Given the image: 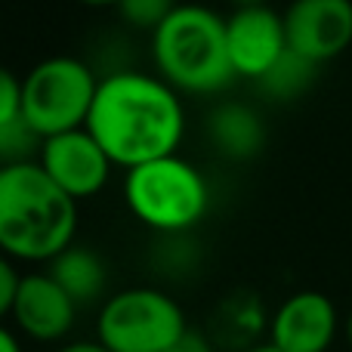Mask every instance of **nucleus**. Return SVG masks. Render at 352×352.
Returning <instances> with one entry per match:
<instances>
[{
    "label": "nucleus",
    "instance_id": "f257e3e1",
    "mask_svg": "<svg viewBox=\"0 0 352 352\" xmlns=\"http://www.w3.org/2000/svg\"><path fill=\"white\" fill-rule=\"evenodd\" d=\"M87 130L118 167L133 170L176 155L186 111L167 80L146 72H115L99 80Z\"/></svg>",
    "mask_w": 352,
    "mask_h": 352
},
{
    "label": "nucleus",
    "instance_id": "f03ea898",
    "mask_svg": "<svg viewBox=\"0 0 352 352\" xmlns=\"http://www.w3.org/2000/svg\"><path fill=\"white\" fill-rule=\"evenodd\" d=\"M78 201L47 176L41 161L0 167V254L10 260H56L74 244Z\"/></svg>",
    "mask_w": 352,
    "mask_h": 352
},
{
    "label": "nucleus",
    "instance_id": "7ed1b4c3",
    "mask_svg": "<svg viewBox=\"0 0 352 352\" xmlns=\"http://www.w3.org/2000/svg\"><path fill=\"white\" fill-rule=\"evenodd\" d=\"M158 78L173 90L207 96L238 78L226 43V19L198 3H182L152 34Z\"/></svg>",
    "mask_w": 352,
    "mask_h": 352
},
{
    "label": "nucleus",
    "instance_id": "20e7f679",
    "mask_svg": "<svg viewBox=\"0 0 352 352\" xmlns=\"http://www.w3.org/2000/svg\"><path fill=\"white\" fill-rule=\"evenodd\" d=\"M124 201L142 226L164 235H179L201 223L207 213L204 176L179 155L140 164L124 176Z\"/></svg>",
    "mask_w": 352,
    "mask_h": 352
},
{
    "label": "nucleus",
    "instance_id": "39448f33",
    "mask_svg": "<svg viewBox=\"0 0 352 352\" xmlns=\"http://www.w3.org/2000/svg\"><path fill=\"white\" fill-rule=\"evenodd\" d=\"M186 334L179 303L155 287L111 294L96 318V340L109 352H170Z\"/></svg>",
    "mask_w": 352,
    "mask_h": 352
},
{
    "label": "nucleus",
    "instance_id": "423d86ee",
    "mask_svg": "<svg viewBox=\"0 0 352 352\" xmlns=\"http://www.w3.org/2000/svg\"><path fill=\"white\" fill-rule=\"evenodd\" d=\"M99 80L74 56L43 59L22 80V115L43 140L87 127Z\"/></svg>",
    "mask_w": 352,
    "mask_h": 352
},
{
    "label": "nucleus",
    "instance_id": "0eeeda50",
    "mask_svg": "<svg viewBox=\"0 0 352 352\" xmlns=\"http://www.w3.org/2000/svg\"><path fill=\"white\" fill-rule=\"evenodd\" d=\"M287 50L316 62H331L352 43V0H294L285 10Z\"/></svg>",
    "mask_w": 352,
    "mask_h": 352
},
{
    "label": "nucleus",
    "instance_id": "6e6552de",
    "mask_svg": "<svg viewBox=\"0 0 352 352\" xmlns=\"http://www.w3.org/2000/svg\"><path fill=\"white\" fill-rule=\"evenodd\" d=\"M41 167L68 198L84 201L105 188L115 161L93 140L90 130L80 127V130H72V133L50 136L43 142Z\"/></svg>",
    "mask_w": 352,
    "mask_h": 352
},
{
    "label": "nucleus",
    "instance_id": "1a4fd4ad",
    "mask_svg": "<svg viewBox=\"0 0 352 352\" xmlns=\"http://www.w3.org/2000/svg\"><path fill=\"white\" fill-rule=\"evenodd\" d=\"M226 43L235 74L256 84L287 53L285 12H275L272 6L235 10L226 19Z\"/></svg>",
    "mask_w": 352,
    "mask_h": 352
},
{
    "label": "nucleus",
    "instance_id": "9d476101",
    "mask_svg": "<svg viewBox=\"0 0 352 352\" xmlns=\"http://www.w3.org/2000/svg\"><path fill=\"white\" fill-rule=\"evenodd\" d=\"M80 306L56 285L50 272L22 275L10 318L25 337L37 343H59L78 322Z\"/></svg>",
    "mask_w": 352,
    "mask_h": 352
},
{
    "label": "nucleus",
    "instance_id": "9b49d317",
    "mask_svg": "<svg viewBox=\"0 0 352 352\" xmlns=\"http://www.w3.org/2000/svg\"><path fill=\"white\" fill-rule=\"evenodd\" d=\"M337 337V309L324 294L300 291L278 306L269 343L281 352H328Z\"/></svg>",
    "mask_w": 352,
    "mask_h": 352
},
{
    "label": "nucleus",
    "instance_id": "f8f14e48",
    "mask_svg": "<svg viewBox=\"0 0 352 352\" xmlns=\"http://www.w3.org/2000/svg\"><path fill=\"white\" fill-rule=\"evenodd\" d=\"M207 136L226 158H254L266 146V124L260 121L250 105L244 102H219L207 115Z\"/></svg>",
    "mask_w": 352,
    "mask_h": 352
},
{
    "label": "nucleus",
    "instance_id": "ddd939ff",
    "mask_svg": "<svg viewBox=\"0 0 352 352\" xmlns=\"http://www.w3.org/2000/svg\"><path fill=\"white\" fill-rule=\"evenodd\" d=\"M50 275L78 306L96 303L105 294V263L96 250L72 244L56 260H50Z\"/></svg>",
    "mask_w": 352,
    "mask_h": 352
},
{
    "label": "nucleus",
    "instance_id": "4468645a",
    "mask_svg": "<svg viewBox=\"0 0 352 352\" xmlns=\"http://www.w3.org/2000/svg\"><path fill=\"white\" fill-rule=\"evenodd\" d=\"M316 74H318L316 62H309V59H303V56H297L294 50H287V53L281 56V59L275 62L260 80H256V87H260L269 99L287 102V99L303 96V93L312 87Z\"/></svg>",
    "mask_w": 352,
    "mask_h": 352
},
{
    "label": "nucleus",
    "instance_id": "2eb2a0df",
    "mask_svg": "<svg viewBox=\"0 0 352 352\" xmlns=\"http://www.w3.org/2000/svg\"><path fill=\"white\" fill-rule=\"evenodd\" d=\"M43 142L47 140L25 121V115L3 124V127H0V167L34 164V161H41Z\"/></svg>",
    "mask_w": 352,
    "mask_h": 352
},
{
    "label": "nucleus",
    "instance_id": "dca6fc26",
    "mask_svg": "<svg viewBox=\"0 0 352 352\" xmlns=\"http://www.w3.org/2000/svg\"><path fill=\"white\" fill-rule=\"evenodd\" d=\"M176 0H121V16L127 25L133 28H142V31H158L161 25L167 22V16L176 10Z\"/></svg>",
    "mask_w": 352,
    "mask_h": 352
},
{
    "label": "nucleus",
    "instance_id": "f3484780",
    "mask_svg": "<svg viewBox=\"0 0 352 352\" xmlns=\"http://www.w3.org/2000/svg\"><path fill=\"white\" fill-rule=\"evenodd\" d=\"M22 118V80L0 65V127Z\"/></svg>",
    "mask_w": 352,
    "mask_h": 352
},
{
    "label": "nucleus",
    "instance_id": "a211bd4d",
    "mask_svg": "<svg viewBox=\"0 0 352 352\" xmlns=\"http://www.w3.org/2000/svg\"><path fill=\"white\" fill-rule=\"evenodd\" d=\"M19 281L22 275L16 272L10 256L0 254V322L12 312V303H16V291H19Z\"/></svg>",
    "mask_w": 352,
    "mask_h": 352
},
{
    "label": "nucleus",
    "instance_id": "6ab92c4d",
    "mask_svg": "<svg viewBox=\"0 0 352 352\" xmlns=\"http://www.w3.org/2000/svg\"><path fill=\"white\" fill-rule=\"evenodd\" d=\"M170 352H213V349H210V343L198 334V331H188V334L182 337L179 346H173Z\"/></svg>",
    "mask_w": 352,
    "mask_h": 352
},
{
    "label": "nucleus",
    "instance_id": "aec40b11",
    "mask_svg": "<svg viewBox=\"0 0 352 352\" xmlns=\"http://www.w3.org/2000/svg\"><path fill=\"white\" fill-rule=\"evenodd\" d=\"M56 352H109L99 340H78V343H65Z\"/></svg>",
    "mask_w": 352,
    "mask_h": 352
},
{
    "label": "nucleus",
    "instance_id": "412c9836",
    "mask_svg": "<svg viewBox=\"0 0 352 352\" xmlns=\"http://www.w3.org/2000/svg\"><path fill=\"white\" fill-rule=\"evenodd\" d=\"M0 352H22V343H19V337L12 334V331L6 328L3 322H0Z\"/></svg>",
    "mask_w": 352,
    "mask_h": 352
},
{
    "label": "nucleus",
    "instance_id": "4be33fe9",
    "mask_svg": "<svg viewBox=\"0 0 352 352\" xmlns=\"http://www.w3.org/2000/svg\"><path fill=\"white\" fill-rule=\"evenodd\" d=\"M235 3V10H248V6H269L266 0H232Z\"/></svg>",
    "mask_w": 352,
    "mask_h": 352
},
{
    "label": "nucleus",
    "instance_id": "5701e85b",
    "mask_svg": "<svg viewBox=\"0 0 352 352\" xmlns=\"http://www.w3.org/2000/svg\"><path fill=\"white\" fill-rule=\"evenodd\" d=\"M78 3H87V6H121V0H78Z\"/></svg>",
    "mask_w": 352,
    "mask_h": 352
},
{
    "label": "nucleus",
    "instance_id": "b1692460",
    "mask_svg": "<svg viewBox=\"0 0 352 352\" xmlns=\"http://www.w3.org/2000/svg\"><path fill=\"white\" fill-rule=\"evenodd\" d=\"M244 352H281V349H275L272 343H263V346H250V349H244Z\"/></svg>",
    "mask_w": 352,
    "mask_h": 352
},
{
    "label": "nucleus",
    "instance_id": "393cba45",
    "mask_svg": "<svg viewBox=\"0 0 352 352\" xmlns=\"http://www.w3.org/2000/svg\"><path fill=\"white\" fill-rule=\"evenodd\" d=\"M346 340H349V346H352V312H349V318H346Z\"/></svg>",
    "mask_w": 352,
    "mask_h": 352
}]
</instances>
